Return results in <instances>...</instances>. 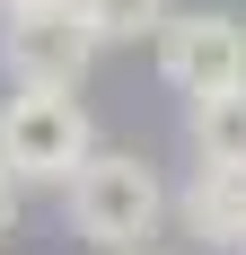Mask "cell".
I'll use <instances>...</instances> for the list:
<instances>
[{
    "instance_id": "obj_3",
    "label": "cell",
    "mask_w": 246,
    "mask_h": 255,
    "mask_svg": "<svg viewBox=\"0 0 246 255\" xmlns=\"http://www.w3.org/2000/svg\"><path fill=\"white\" fill-rule=\"evenodd\" d=\"M97 53L106 44H97L79 0H18V9H0V71L18 88H79Z\"/></svg>"
},
{
    "instance_id": "obj_2",
    "label": "cell",
    "mask_w": 246,
    "mask_h": 255,
    "mask_svg": "<svg viewBox=\"0 0 246 255\" xmlns=\"http://www.w3.org/2000/svg\"><path fill=\"white\" fill-rule=\"evenodd\" d=\"M97 150V124H88V106L71 88H18V97L0 106V167L26 185H71V167Z\"/></svg>"
},
{
    "instance_id": "obj_6",
    "label": "cell",
    "mask_w": 246,
    "mask_h": 255,
    "mask_svg": "<svg viewBox=\"0 0 246 255\" xmlns=\"http://www.w3.org/2000/svg\"><path fill=\"white\" fill-rule=\"evenodd\" d=\"M185 132H194L202 167H246V79L211 88V97H185Z\"/></svg>"
},
{
    "instance_id": "obj_9",
    "label": "cell",
    "mask_w": 246,
    "mask_h": 255,
    "mask_svg": "<svg viewBox=\"0 0 246 255\" xmlns=\"http://www.w3.org/2000/svg\"><path fill=\"white\" fill-rule=\"evenodd\" d=\"M0 9H18V0H0Z\"/></svg>"
},
{
    "instance_id": "obj_4",
    "label": "cell",
    "mask_w": 246,
    "mask_h": 255,
    "mask_svg": "<svg viewBox=\"0 0 246 255\" xmlns=\"http://www.w3.org/2000/svg\"><path fill=\"white\" fill-rule=\"evenodd\" d=\"M149 62L176 97H211L246 79V18L238 9H167L149 26Z\"/></svg>"
},
{
    "instance_id": "obj_5",
    "label": "cell",
    "mask_w": 246,
    "mask_h": 255,
    "mask_svg": "<svg viewBox=\"0 0 246 255\" xmlns=\"http://www.w3.org/2000/svg\"><path fill=\"white\" fill-rule=\"evenodd\" d=\"M185 229L202 238V247H246V167H194V185H185Z\"/></svg>"
},
{
    "instance_id": "obj_10",
    "label": "cell",
    "mask_w": 246,
    "mask_h": 255,
    "mask_svg": "<svg viewBox=\"0 0 246 255\" xmlns=\"http://www.w3.org/2000/svg\"><path fill=\"white\" fill-rule=\"evenodd\" d=\"M132 255H149V247H132Z\"/></svg>"
},
{
    "instance_id": "obj_7",
    "label": "cell",
    "mask_w": 246,
    "mask_h": 255,
    "mask_svg": "<svg viewBox=\"0 0 246 255\" xmlns=\"http://www.w3.org/2000/svg\"><path fill=\"white\" fill-rule=\"evenodd\" d=\"M79 9H88V26H97V44H141L176 0H79Z\"/></svg>"
},
{
    "instance_id": "obj_1",
    "label": "cell",
    "mask_w": 246,
    "mask_h": 255,
    "mask_svg": "<svg viewBox=\"0 0 246 255\" xmlns=\"http://www.w3.org/2000/svg\"><path fill=\"white\" fill-rule=\"evenodd\" d=\"M62 203H71V229L88 238V247L106 255H132L158 238V220H167V185H158V167L132 150H88L71 167V185H62Z\"/></svg>"
},
{
    "instance_id": "obj_8",
    "label": "cell",
    "mask_w": 246,
    "mask_h": 255,
    "mask_svg": "<svg viewBox=\"0 0 246 255\" xmlns=\"http://www.w3.org/2000/svg\"><path fill=\"white\" fill-rule=\"evenodd\" d=\"M18 229V176H9V167H0V238Z\"/></svg>"
},
{
    "instance_id": "obj_11",
    "label": "cell",
    "mask_w": 246,
    "mask_h": 255,
    "mask_svg": "<svg viewBox=\"0 0 246 255\" xmlns=\"http://www.w3.org/2000/svg\"><path fill=\"white\" fill-rule=\"evenodd\" d=\"M238 255H246V247H238Z\"/></svg>"
}]
</instances>
